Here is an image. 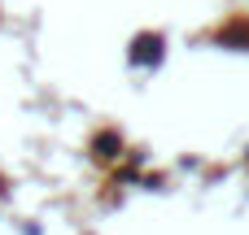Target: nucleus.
Returning <instances> with one entry per match:
<instances>
[{
	"label": "nucleus",
	"mask_w": 249,
	"mask_h": 235,
	"mask_svg": "<svg viewBox=\"0 0 249 235\" xmlns=\"http://www.w3.org/2000/svg\"><path fill=\"white\" fill-rule=\"evenodd\" d=\"M158 48H162V39H158V35H153V39H149V35H144V39H140V44H136V57H140V61H144V57H149V52H153V57H158Z\"/></svg>",
	"instance_id": "nucleus-1"
},
{
	"label": "nucleus",
	"mask_w": 249,
	"mask_h": 235,
	"mask_svg": "<svg viewBox=\"0 0 249 235\" xmlns=\"http://www.w3.org/2000/svg\"><path fill=\"white\" fill-rule=\"evenodd\" d=\"M114 148H118L114 135H101V140H96V157H114Z\"/></svg>",
	"instance_id": "nucleus-2"
}]
</instances>
